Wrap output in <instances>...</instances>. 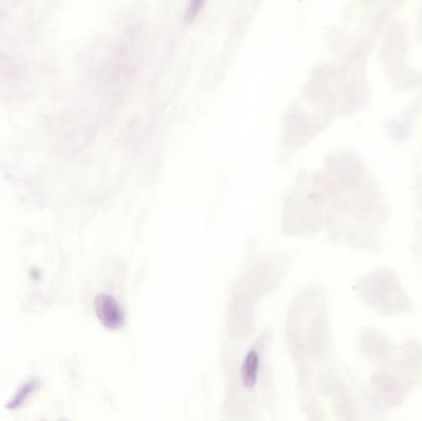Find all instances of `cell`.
<instances>
[{
    "label": "cell",
    "instance_id": "cell-1",
    "mask_svg": "<svg viewBox=\"0 0 422 421\" xmlns=\"http://www.w3.org/2000/svg\"><path fill=\"white\" fill-rule=\"evenodd\" d=\"M96 311L103 325L110 330H116L124 325V310L112 295H98L96 299Z\"/></svg>",
    "mask_w": 422,
    "mask_h": 421
},
{
    "label": "cell",
    "instance_id": "cell-2",
    "mask_svg": "<svg viewBox=\"0 0 422 421\" xmlns=\"http://www.w3.org/2000/svg\"><path fill=\"white\" fill-rule=\"evenodd\" d=\"M259 357L256 351H249L243 361L241 379L246 388H254L258 379Z\"/></svg>",
    "mask_w": 422,
    "mask_h": 421
},
{
    "label": "cell",
    "instance_id": "cell-3",
    "mask_svg": "<svg viewBox=\"0 0 422 421\" xmlns=\"http://www.w3.org/2000/svg\"><path fill=\"white\" fill-rule=\"evenodd\" d=\"M204 0H191V3H189V8H188V15L189 17H194L197 15L199 10H200V8L203 6Z\"/></svg>",
    "mask_w": 422,
    "mask_h": 421
}]
</instances>
